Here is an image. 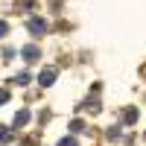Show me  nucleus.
I'll use <instances>...</instances> for the list:
<instances>
[{
	"instance_id": "nucleus-1",
	"label": "nucleus",
	"mask_w": 146,
	"mask_h": 146,
	"mask_svg": "<svg viewBox=\"0 0 146 146\" xmlns=\"http://www.w3.org/2000/svg\"><path fill=\"white\" fill-rule=\"evenodd\" d=\"M27 29H29L32 35H41V32H47V21H41V18H29V21H27Z\"/></svg>"
},
{
	"instance_id": "nucleus-2",
	"label": "nucleus",
	"mask_w": 146,
	"mask_h": 146,
	"mask_svg": "<svg viewBox=\"0 0 146 146\" xmlns=\"http://www.w3.org/2000/svg\"><path fill=\"white\" fill-rule=\"evenodd\" d=\"M56 73H58L56 67H44V70H41V76H38V82L47 88V85H53V82H56Z\"/></svg>"
},
{
	"instance_id": "nucleus-3",
	"label": "nucleus",
	"mask_w": 146,
	"mask_h": 146,
	"mask_svg": "<svg viewBox=\"0 0 146 146\" xmlns=\"http://www.w3.org/2000/svg\"><path fill=\"white\" fill-rule=\"evenodd\" d=\"M38 56H41V50H38L35 44H27V47H23V58H27V62H35Z\"/></svg>"
},
{
	"instance_id": "nucleus-4",
	"label": "nucleus",
	"mask_w": 146,
	"mask_h": 146,
	"mask_svg": "<svg viewBox=\"0 0 146 146\" xmlns=\"http://www.w3.org/2000/svg\"><path fill=\"white\" fill-rule=\"evenodd\" d=\"M29 117H32V114L27 111V108H23V111H18V117H15V126H27V123H29Z\"/></svg>"
},
{
	"instance_id": "nucleus-5",
	"label": "nucleus",
	"mask_w": 146,
	"mask_h": 146,
	"mask_svg": "<svg viewBox=\"0 0 146 146\" xmlns=\"http://www.w3.org/2000/svg\"><path fill=\"white\" fill-rule=\"evenodd\" d=\"M135 117H137V111H135V108H129V111H126V123H135Z\"/></svg>"
},
{
	"instance_id": "nucleus-6",
	"label": "nucleus",
	"mask_w": 146,
	"mask_h": 146,
	"mask_svg": "<svg viewBox=\"0 0 146 146\" xmlns=\"http://www.w3.org/2000/svg\"><path fill=\"white\" fill-rule=\"evenodd\" d=\"M58 146H76V140H73V137H64V140H58Z\"/></svg>"
}]
</instances>
